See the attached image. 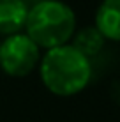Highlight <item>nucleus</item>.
Masks as SVG:
<instances>
[{
	"label": "nucleus",
	"mask_w": 120,
	"mask_h": 122,
	"mask_svg": "<svg viewBox=\"0 0 120 122\" xmlns=\"http://www.w3.org/2000/svg\"><path fill=\"white\" fill-rule=\"evenodd\" d=\"M39 74L44 87L55 96H76L90 83L92 62L67 43L46 50L39 60Z\"/></svg>",
	"instance_id": "nucleus-1"
},
{
	"label": "nucleus",
	"mask_w": 120,
	"mask_h": 122,
	"mask_svg": "<svg viewBox=\"0 0 120 122\" xmlns=\"http://www.w3.org/2000/svg\"><path fill=\"white\" fill-rule=\"evenodd\" d=\"M25 34L39 48L67 44L76 30V14L62 0H37L28 5Z\"/></svg>",
	"instance_id": "nucleus-2"
},
{
	"label": "nucleus",
	"mask_w": 120,
	"mask_h": 122,
	"mask_svg": "<svg viewBox=\"0 0 120 122\" xmlns=\"http://www.w3.org/2000/svg\"><path fill=\"white\" fill-rule=\"evenodd\" d=\"M41 48L25 32L5 36L0 44V67L5 74L21 78L39 66Z\"/></svg>",
	"instance_id": "nucleus-3"
},
{
	"label": "nucleus",
	"mask_w": 120,
	"mask_h": 122,
	"mask_svg": "<svg viewBox=\"0 0 120 122\" xmlns=\"http://www.w3.org/2000/svg\"><path fill=\"white\" fill-rule=\"evenodd\" d=\"M94 27L106 41L120 43V0H102L99 4Z\"/></svg>",
	"instance_id": "nucleus-4"
},
{
	"label": "nucleus",
	"mask_w": 120,
	"mask_h": 122,
	"mask_svg": "<svg viewBox=\"0 0 120 122\" xmlns=\"http://www.w3.org/2000/svg\"><path fill=\"white\" fill-rule=\"evenodd\" d=\"M28 4L25 0H0V36H12L25 28Z\"/></svg>",
	"instance_id": "nucleus-5"
},
{
	"label": "nucleus",
	"mask_w": 120,
	"mask_h": 122,
	"mask_svg": "<svg viewBox=\"0 0 120 122\" xmlns=\"http://www.w3.org/2000/svg\"><path fill=\"white\" fill-rule=\"evenodd\" d=\"M78 51H81L85 57L92 58L101 53V50L104 48L106 39L102 37V34L97 30L94 25L88 27H81L80 30H74L71 41H69Z\"/></svg>",
	"instance_id": "nucleus-6"
}]
</instances>
